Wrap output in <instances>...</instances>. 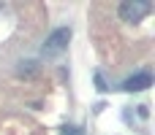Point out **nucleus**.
Instances as JSON below:
<instances>
[{
	"label": "nucleus",
	"instance_id": "nucleus-2",
	"mask_svg": "<svg viewBox=\"0 0 155 135\" xmlns=\"http://www.w3.org/2000/svg\"><path fill=\"white\" fill-rule=\"evenodd\" d=\"M120 16L125 19V22H131V24H139L150 11H153V3L150 0H128V3H120Z\"/></svg>",
	"mask_w": 155,
	"mask_h": 135
},
{
	"label": "nucleus",
	"instance_id": "nucleus-1",
	"mask_svg": "<svg viewBox=\"0 0 155 135\" xmlns=\"http://www.w3.org/2000/svg\"><path fill=\"white\" fill-rule=\"evenodd\" d=\"M68 43H71V30H68V27H57V30L46 38V43L41 46V54H44V57H57V54H63V51L68 49Z\"/></svg>",
	"mask_w": 155,
	"mask_h": 135
},
{
	"label": "nucleus",
	"instance_id": "nucleus-4",
	"mask_svg": "<svg viewBox=\"0 0 155 135\" xmlns=\"http://www.w3.org/2000/svg\"><path fill=\"white\" fill-rule=\"evenodd\" d=\"M60 135H84V133L76 130V127H71V124H63V127H60Z\"/></svg>",
	"mask_w": 155,
	"mask_h": 135
},
{
	"label": "nucleus",
	"instance_id": "nucleus-3",
	"mask_svg": "<svg viewBox=\"0 0 155 135\" xmlns=\"http://www.w3.org/2000/svg\"><path fill=\"white\" fill-rule=\"evenodd\" d=\"M150 84H153V76H150L147 70H142V73H136V76H128L125 84H123V89H125V92H142V89H150Z\"/></svg>",
	"mask_w": 155,
	"mask_h": 135
}]
</instances>
